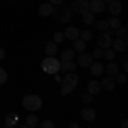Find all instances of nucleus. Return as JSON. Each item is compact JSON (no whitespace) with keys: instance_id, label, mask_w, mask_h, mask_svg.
<instances>
[{"instance_id":"f257e3e1","label":"nucleus","mask_w":128,"mask_h":128,"mask_svg":"<svg viewBox=\"0 0 128 128\" xmlns=\"http://www.w3.org/2000/svg\"><path fill=\"white\" fill-rule=\"evenodd\" d=\"M22 108L28 111H40L43 108V99L36 94H28L22 98Z\"/></svg>"},{"instance_id":"f03ea898","label":"nucleus","mask_w":128,"mask_h":128,"mask_svg":"<svg viewBox=\"0 0 128 128\" xmlns=\"http://www.w3.org/2000/svg\"><path fill=\"white\" fill-rule=\"evenodd\" d=\"M41 70L44 74H50V75H55L60 72V60L56 56H46V58L41 62Z\"/></svg>"},{"instance_id":"7ed1b4c3","label":"nucleus","mask_w":128,"mask_h":128,"mask_svg":"<svg viewBox=\"0 0 128 128\" xmlns=\"http://www.w3.org/2000/svg\"><path fill=\"white\" fill-rule=\"evenodd\" d=\"M72 10H70L68 5H56V7H53V12H51V16L55 17V19L58 20V22H70L72 19Z\"/></svg>"},{"instance_id":"20e7f679","label":"nucleus","mask_w":128,"mask_h":128,"mask_svg":"<svg viewBox=\"0 0 128 128\" xmlns=\"http://www.w3.org/2000/svg\"><path fill=\"white\" fill-rule=\"evenodd\" d=\"M72 12H77V14H84L89 10V0H72V5H70Z\"/></svg>"},{"instance_id":"39448f33","label":"nucleus","mask_w":128,"mask_h":128,"mask_svg":"<svg viewBox=\"0 0 128 128\" xmlns=\"http://www.w3.org/2000/svg\"><path fill=\"white\" fill-rule=\"evenodd\" d=\"M94 60H92V56H90V53H86V51H82V53H79V56H77V65L79 67H84V68H89V65L92 63Z\"/></svg>"},{"instance_id":"423d86ee","label":"nucleus","mask_w":128,"mask_h":128,"mask_svg":"<svg viewBox=\"0 0 128 128\" xmlns=\"http://www.w3.org/2000/svg\"><path fill=\"white\" fill-rule=\"evenodd\" d=\"M104 9H106V4H104L102 0H90V2H89V10H90L94 16L104 12Z\"/></svg>"},{"instance_id":"0eeeda50","label":"nucleus","mask_w":128,"mask_h":128,"mask_svg":"<svg viewBox=\"0 0 128 128\" xmlns=\"http://www.w3.org/2000/svg\"><path fill=\"white\" fill-rule=\"evenodd\" d=\"M80 116L86 120V121L92 123V121L96 120V116H98V113H96V109H94V108H90V106H86V108H82V111H80Z\"/></svg>"},{"instance_id":"6e6552de","label":"nucleus","mask_w":128,"mask_h":128,"mask_svg":"<svg viewBox=\"0 0 128 128\" xmlns=\"http://www.w3.org/2000/svg\"><path fill=\"white\" fill-rule=\"evenodd\" d=\"M111 43H113V40H111V36H108L106 32H101L98 36V48H101V50L111 48Z\"/></svg>"},{"instance_id":"1a4fd4ad","label":"nucleus","mask_w":128,"mask_h":128,"mask_svg":"<svg viewBox=\"0 0 128 128\" xmlns=\"http://www.w3.org/2000/svg\"><path fill=\"white\" fill-rule=\"evenodd\" d=\"M62 82L75 89L77 86H79V75H77L75 72H68V74H67V75H65L63 79H62Z\"/></svg>"},{"instance_id":"9d476101","label":"nucleus","mask_w":128,"mask_h":128,"mask_svg":"<svg viewBox=\"0 0 128 128\" xmlns=\"http://www.w3.org/2000/svg\"><path fill=\"white\" fill-rule=\"evenodd\" d=\"M106 7H108V10L111 12V16H116V17L120 16V12L123 9V5H121L120 0H109L108 4H106Z\"/></svg>"},{"instance_id":"9b49d317","label":"nucleus","mask_w":128,"mask_h":128,"mask_svg":"<svg viewBox=\"0 0 128 128\" xmlns=\"http://www.w3.org/2000/svg\"><path fill=\"white\" fill-rule=\"evenodd\" d=\"M79 34H80V29H77L75 26H68V28L65 29V32H63L65 40H70V41L79 40Z\"/></svg>"},{"instance_id":"f8f14e48","label":"nucleus","mask_w":128,"mask_h":128,"mask_svg":"<svg viewBox=\"0 0 128 128\" xmlns=\"http://www.w3.org/2000/svg\"><path fill=\"white\" fill-rule=\"evenodd\" d=\"M89 68H90V74H92L94 77H101V75L104 74V65H102L101 62H92V63L89 65Z\"/></svg>"},{"instance_id":"ddd939ff","label":"nucleus","mask_w":128,"mask_h":128,"mask_svg":"<svg viewBox=\"0 0 128 128\" xmlns=\"http://www.w3.org/2000/svg\"><path fill=\"white\" fill-rule=\"evenodd\" d=\"M111 48L114 50V53H123V51H126V41L116 38V40H113V43H111Z\"/></svg>"},{"instance_id":"4468645a","label":"nucleus","mask_w":128,"mask_h":128,"mask_svg":"<svg viewBox=\"0 0 128 128\" xmlns=\"http://www.w3.org/2000/svg\"><path fill=\"white\" fill-rule=\"evenodd\" d=\"M99 84H101V89H104V90H108V92H109V90H113L114 86H116L114 79H113V77H109V75H106V77L101 80Z\"/></svg>"},{"instance_id":"2eb2a0df","label":"nucleus","mask_w":128,"mask_h":128,"mask_svg":"<svg viewBox=\"0 0 128 128\" xmlns=\"http://www.w3.org/2000/svg\"><path fill=\"white\" fill-rule=\"evenodd\" d=\"M5 126L7 128H17L19 126V116H17L16 113L7 114V118H5Z\"/></svg>"},{"instance_id":"dca6fc26","label":"nucleus","mask_w":128,"mask_h":128,"mask_svg":"<svg viewBox=\"0 0 128 128\" xmlns=\"http://www.w3.org/2000/svg\"><path fill=\"white\" fill-rule=\"evenodd\" d=\"M75 70H77V63H75V60H70V62H63V63H60V72L68 74V72H75Z\"/></svg>"},{"instance_id":"f3484780","label":"nucleus","mask_w":128,"mask_h":128,"mask_svg":"<svg viewBox=\"0 0 128 128\" xmlns=\"http://www.w3.org/2000/svg\"><path fill=\"white\" fill-rule=\"evenodd\" d=\"M41 17H50L51 16V12H53V5L50 4V2H44V4H41L40 9H38Z\"/></svg>"},{"instance_id":"a211bd4d","label":"nucleus","mask_w":128,"mask_h":128,"mask_svg":"<svg viewBox=\"0 0 128 128\" xmlns=\"http://www.w3.org/2000/svg\"><path fill=\"white\" fill-rule=\"evenodd\" d=\"M102 89H101V84H99V80H90L87 84V92L89 94H92V96H96V94H99Z\"/></svg>"},{"instance_id":"6ab92c4d","label":"nucleus","mask_w":128,"mask_h":128,"mask_svg":"<svg viewBox=\"0 0 128 128\" xmlns=\"http://www.w3.org/2000/svg\"><path fill=\"white\" fill-rule=\"evenodd\" d=\"M75 56H77V53H75L72 48L63 50V53H62V56H60V63H63V62H70V60H75Z\"/></svg>"},{"instance_id":"aec40b11","label":"nucleus","mask_w":128,"mask_h":128,"mask_svg":"<svg viewBox=\"0 0 128 128\" xmlns=\"http://www.w3.org/2000/svg\"><path fill=\"white\" fill-rule=\"evenodd\" d=\"M104 70H106V74H108L109 77H114L120 72L118 63H114V62H108V65H104Z\"/></svg>"},{"instance_id":"412c9836","label":"nucleus","mask_w":128,"mask_h":128,"mask_svg":"<svg viewBox=\"0 0 128 128\" xmlns=\"http://www.w3.org/2000/svg\"><path fill=\"white\" fill-rule=\"evenodd\" d=\"M44 53H46V56H56V53H58L56 44H55L53 41H48L46 46H44Z\"/></svg>"},{"instance_id":"4be33fe9","label":"nucleus","mask_w":128,"mask_h":128,"mask_svg":"<svg viewBox=\"0 0 128 128\" xmlns=\"http://www.w3.org/2000/svg\"><path fill=\"white\" fill-rule=\"evenodd\" d=\"M114 36H116V38H120V40H125V41H126V38H128L126 26H125V24H121L118 29H114Z\"/></svg>"},{"instance_id":"5701e85b","label":"nucleus","mask_w":128,"mask_h":128,"mask_svg":"<svg viewBox=\"0 0 128 128\" xmlns=\"http://www.w3.org/2000/svg\"><path fill=\"white\" fill-rule=\"evenodd\" d=\"M108 20V26H109V29H118L120 26H121V24H123V22H121V20H120V17H116V16H111V17H109V19H106Z\"/></svg>"},{"instance_id":"b1692460","label":"nucleus","mask_w":128,"mask_h":128,"mask_svg":"<svg viewBox=\"0 0 128 128\" xmlns=\"http://www.w3.org/2000/svg\"><path fill=\"white\" fill-rule=\"evenodd\" d=\"M82 22H84V24H94V22H96V19H94V14H92L90 10L84 12V14H82Z\"/></svg>"},{"instance_id":"393cba45","label":"nucleus","mask_w":128,"mask_h":128,"mask_svg":"<svg viewBox=\"0 0 128 128\" xmlns=\"http://www.w3.org/2000/svg\"><path fill=\"white\" fill-rule=\"evenodd\" d=\"M72 43H74V51H75V53H77V51H79V53H82V51H86V43H84V41L82 40H75V41H72Z\"/></svg>"},{"instance_id":"a878e982","label":"nucleus","mask_w":128,"mask_h":128,"mask_svg":"<svg viewBox=\"0 0 128 128\" xmlns=\"http://www.w3.org/2000/svg\"><path fill=\"white\" fill-rule=\"evenodd\" d=\"M94 24H96V29H98L99 32H106V31L109 29V26H108V20H106V19L98 20V22H94Z\"/></svg>"},{"instance_id":"bb28decb","label":"nucleus","mask_w":128,"mask_h":128,"mask_svg":"<svg viewBox=\"0 0 128 128\" xmlns=\"http://www.w3.org/2000/svg\"><path fill=\"white\" fill-rule=\"evenodd\" d=\"M102 56L108 60V62H113L114 56H116V53H114V50H113V48H106L104 51H102Z\"/></svg>"},{"instance_id":"cd10ccee","label":"nucleus","mask_w":128,"mask_h":128,"mask_svg":"<svg viewBox=\"0 0 128 128\" xmlns=\"http://www.w3.org/2000/svg\"><path fill=\"white\" fill-rule=\"evenodd\" d=\"M38 123H40V121H38V116H36V114H29V116L26 118V125L29 128H34Z\"/></svg>"},{"instance_id":"c85d7f7f","label":"nucleus","mask_w":128,"mask_h":128,"mask_svg":"<svg viewBox=\"0 0 128 128\" xmlns=\"http://www.w3.org/2000/svg\"><path fill=\"white\" fill-rule=\"evenodd\" d=\"M79 40H82L84 43H87V41H90L92 40V32L90 31H80V34H79Z\"/></svg>"},{"instance_id":"c756f323","label":"nucleus","mask_w":128,"mask_h":128,"mask_svg":"<svg viewBox=\"0 0 128 128\" xmlns=\"http://www.w3.org/2000/svg\"><path fill=\"white\" fill-rule=\"evenodd\" d=\"M72 90H74V87H70V86H67V84H60V92H62V96H68V94H72Z\"/></svg>"},{"instance_id":"7c9ffc66","label":"nucleus","mask_w":128,"mask_h":128,"mask_svg":"<svg viewBox=\"0 0 128 128\" xmlns=\"http://www.w3.org/2000/svg\"><path fill=\"white\" fill-rule=\"evenodd\" d=\"M113 79H114V82H118V84H125L126 82V74L125 72H118Z\"/></svg>"},{"instance_id":"2f4dec72","label":"nucleus","mask_w":128,"mask_h":128,"mask_svg":"<svg viewBox=\"0 0 128 128\" xmlns=\"http://www.w3.org/2000/svg\"><path fill=\"white\" fill-rule=\"evenodd\" d=\"M9 79V75H7V70L4 68V67H0V86H4L5 82Z\"/></svg>"},{"instance_id":"473e14b6","label":"nucleus","mask_w":128,"mask_h":128,"mask_svg":"<svg viewBox=\"0 0 128 128\" xmlns=\"http://www.w3.org/2000/svg\"><path fill=\"white\" fill-rule=\"evenodd\" d=\"M102 51H104V50H101V48L92 50V53H90V56H92V60H99V58H102Z\"/></svg>"},{"instance_id":"72a5a7b5","label":"nucleus","mask_w":128,"mask_h":128,"mask_svg":"<svg viewBox=\"0 0 128 128\" xmlns=\"http://www.w3.org/2000/svg\"><path fill=\"white\" fill-rule=\"evenodd\" d=\"M65 40V36H63V32H55V34H53V43H55V44H58V43H62V41Z\"/></svg>"},{"instance_id":"f704fd0d","label":"nucleus","mask_w":128,"mask_h":128,"mask_svg":"<svg viewBox=\"0 0 128 128\" xmlns=\"http://www.w3.org/2000/svg\"><path fill=\"white\" fill-rule=\"evenodd\" d=\"M40 128H55V123L51 120H43L40 123Z\"/></svg>"},{"instance_id":"c9c22d12","label":"nucleus","mask_w":128,"mask_h":128,"mask_svg":"<svg viewBox=\"0 0 128 128\" xmlns=\"http://www.w3.org/2000/svg\"><path fill=\"white\" fill-rule=\"evenodd\" d=\"M92 99H94V96H92V94H89V92H86V94L82 96V102L89 104V102H92Z\"/></svg>"},{"instance_id":"e433bc0d","label":"nucleus","mask_w":128,"mask_h":128,"mask_svg":"<svg viewBox=\"0 0 128 128\" xmlns=\"http://www.w3.org/2000/svg\"><path fill=\"white\" fill-rule=\"evenodd\" d=\"M50 4H51L53 7H56V5H62V4H63V0H50Z\"/></svg>"},{"instance_id":"4c0bfd02","label":"nucleus","mask_w":128,"mask_h":128,"mask_svg":"<svg viewBox=\"0 0 128 128\" xmlns=\"http://www.w3.org/2000/svg\"><path fill=\"white\" fill-rule=\"evenodd\" d=\"M53 79H55V82H58V84H62V77H60L58 74H55V75H53Z\"/></svg>"},{"instance_id":"58836bf2","label":"nucleus","mask_w":128,"mask_h":128,"mask_svg":"<svg viewBox=\"0 0 128 128\" xmlns=\"http://www.w3.org/2000/svg\"><path fill=\"white\" fill-rule=\"evenodd\" d=\"M68 128H82V126H80L79 123H75V121H74V123H70V125H68Z\"/></svg>"},{"instance_id":"ea45409f","label":"nucleus","mask_w":128,"mask_h":128,"mask_svg":"<svg viewBox=\"0 0 128 128\" xmlns=\"http://www.w3.org/2000/svg\"><path fill=\"white\" fill-rule=\"evenodd\" d=\"M4 58H5V50L0 48V60H4Z\"/></svg>"},{"instance_id":"a19ab883","label":"nucleus","mask_w":128,"mask_h":128,"mask_svg":"<svg viewBox=\"0 0 128 128\" xmlns=\"http://www.w3.org/2000/svg\"><path fill=\"white\" fill-rule=\"evenodd\" d=\"M121 128H128V123H126V120H125V118L121 120Z\"/></svg>"},{"instance_id":"79ce46f5","label":"nucleus","mask_w":128,"mask_h":128,"mask_svg":"<svg viewBox=\"0 0 128 128\" xmlns=\"http://www.w3.org/2000/svg\"><path fill=\"white\" fill-rule=\"evenodd\" d=\"M17 128H29V126H28V125H19Z\"/></svg>"},{"instance_id":"37998d69","label":"nucleus","mask_w":128,"mask_h":128,"mask_svg":"<svg viewBox=\"0 0 128 128\" xmlns=\"http://www.w3.org/2000/svg\"><path fill=\"white\" fill-rule=\"evenodd\" d=\"M102 2H104V4H108V2H109V0H102Z\"/></svg>"},{"instance_id":"c03bdc74","label":"nucleus","mask_w":128,"mask_h":128,"mask_svg":"<svg viewBox=\"0 0 128 128\" xmlns=\"http://www.w3.org/2000/svg\"><path fill=\"white\" fill-rule=\"evenodd\" d=\"M12 2H16V0H12Z\"/></svg>"},{"instance_id":"a18cd8bd","label":"nucleus","mask_w":128,"mask_h":128,"mask_svg":"<svg viewBox=\"0 0 128 128\" xmlns=\"http://www.w3.org/2000/svg\"><path fill=\"white\" fill-rule=\"evenodd\" d=\"M5 128H7V126H5Z\"/></svg>"}]
</instances>
